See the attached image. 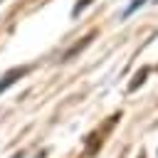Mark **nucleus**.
I'll list each match as a JSON object with an SVG mask.
<instances>
[{
  "label": "nucleus",
  "mask_w": 158,
  "mask_h": 158,
  "mask_svg": "<svg viewBox=\"0 0 158 158\" xmlns=\"http://www.w3.org/2000/svg\"><path fill=\"white\" fill-rule=\"evenodd\" d=\"M25 74H27V67H17V69H10V72H7V74L0 79V94H2L7 86H12V84H15L20 77H25Z\"/></svg>",
  "instance_id": "f257e3e1"
},
{
  "label": "nucleus",
  "mask_w": 158,
  "mask_h": 158,
  "mask_svg": "<svg viewBox=\"0 0 158 158\" xmlns=\"http://www.w3.org/2000/svg\"><path fill=\"white\" fill-rule=\"evenodd\" d=\"M91 40H94V32H91V35H86V37H84V40H81L79 44H74V47H72V49H69V52L64 54V59H72V57H74L77 52H81V49H84V47H86V44H89Z\"/></svg>",
  "instance_id": "f03ea898"
},
{
  "label": "nucleus",
  "mask_w": 158,
  "mask_h": 158,
  "mask_svg": "<svg viewBox=\"0 0 158 158\" xmlns=\"http://www.w3.org/2000/svg\"><path fill=\"white\" fill-rule=\"evenodd\" d=\"M146 74H148V69H141V72H138V74H136V81H133V84H131V89H136V86H138V84H141V81H143V77H146Z\"/></svg>",
  "instance_id": "7ed1b4c3"
},
{
  "label": "nucleus",
  "mask_w": 158,
  "mask_h": 158,
  "mask_svg": "<svg viewBox=\"0 0 158 158\" xmlns=\"http://www.w3.org/2000/svg\"><path fill=\"white\" fill-rule=\"evenodd\" d=\"M89 2H91V0H81V2H77V5H74V10H72V15H79V12H81Z\"/></svg>",
  "instance_id": "20e7f679"
},
{
  "label": "nucleus",
  "mask_w": 158,
  "mask_h": 158,
  "mask_svg": "<svg viewBox=\"0 0 158 158\" xmlns=\"http://www.w3.org/2000/svg\"><path fill=\"white\" fill-rule=\"evenodd\" d=\"M143 2H146V0H133V2H131V5H128V7H126V15H131V12H133V10H136V7H141V5H143Z\"/></svg>",
  "instance_id": "39448f33"
},
{
  "label": "nucleus",
  "mask_w": 158,
  "mask_h": 158,
  "mask_svg": "<svg viewBox=\"0 0 158 158\" xmlns=\"http://www.w3.org/2000/svg\"><path fill=\"white\" fill-rule=\"evenodd\" d=\"M15 158H20V156H15Z\"/></svg>",
  "instance_id": "423d86ee"
},
{
  "label": "nucleus",
  "mask_w": 158,
  "mask_h": 158,
  "mask_svg": "<svg viewBox=\"0 0 158 158\" xmlns=\"http://www.w3.org/2000/svg\"><path fill=\"white\" fill-rule=\"evenodd\" d=\"M138 158H143V156H138Z\"/></svg>",
  "instance_id": "0eeeda50"
}]
</instances>
